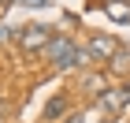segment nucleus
I'll use <instances>...</instances> for the list:
<instances>
[{"label":"nucleus","mask_w":130,"mask_h":123,"mask_svg":"<svg viewBox=\"0 0 130 123\" xmlns=\"http://www.w3.org/2000/svg\"><path fill=\"white\" fill-rule=\"evenodd\" d=\"M0 4H19V0H0Z\"/></svg>","instance_id":"nucleus-12"},{"label":"nucleus","mask_w":130,"mask_h":123,"mask_svg":"<svg viewBox=\"0 0 130 123\" xmlns=\"http://www.w3.org/2000/svg\"><path fill=\"white\" fill-rule=\"evenodd\" d=\"M86 49L93 52V60H111V56L119 52V45H115V37H108V34H97V37H89Z\"/></svg>","instance_id":"nucleus-4"},{"label":"nucleus","mask_w":130,"mask_h":123,"mask_svg":"<svg viewBox=\"0 0 130 123\" xmlns=\"http://www.w3.org/2000/svg\"><path fill=\"white\" fill-rule=\"evenodd\" d=\"M104 11H108L115 22H123V26L130 22V0H108V4H104Z\"/></svg>","instance_id":"nucleus-6"},{"label":"nucleus","mask_w":130,"mask_h":123,"mask_svg":"<svg viewBox=\"0 0 130 123\" xmlns=\"http://www.w3.org/2000/svg\"><path fill=\"white\" fill-rule=\"evenodd\" d=\"M126 101H130L126 90H108V93H100V112H119Z\"/></svg>","instance_id":"nucleus-5"},{"label":"nucleus","mask_w":130,"mask_h":123,"mask_svg":"<svg viewBox=\"0 0 130 123\" xmlns=\"http://www.w3.org/2000/svg\"><path fill=\"white\" fill-rule=\"evenodd\" d=\"M82 86H86L89 93H108V75H86Z\"/></svg>","instance_id":"nucleus-9"},{"label":"nucleus","mask_w":130,"mask_h":123,"mask_svg":"<svg viewBox=\"0 0 130 123\" xmlns=\"http://www.w3.org/2000/svg\"><path fill=\"white\" fill-rule=\"evenodd\" d=\"M67 123H82V116H78V112H74V116H71V119H67Z\"/></svg>","instance_id":"nucleus-11"},{"label":"nucleus","mask_w":130,"mask_h":123,"mask_svg":"<svg viewBox=\"0 0 130 123\" xmlns=\"http://www.w3.org/2000/svg\"><path fill=\"white\" fill-rule=\"evenodd\" d=\"M108 71L111 75H130V49H119L115 56L108 60Z\"/></svg>","instance_id":"nucleus-8"},{"label":"nucleus","mask_w":130,"mask_h":123,"mask_svg":"<svg viewBox=\"0 0 130 123\" xmlns=\"http://www.w3.org/2000/svg\"><path fill=\"white\" fill-rule=\"evenodd\" d=\"M52 41V34H48V26H22V37H19V45L26 52H45V45Z\"/></svg>","instance_id":"nucleus-1"},{"label":"nucleus","mask_w":130,"mask_h":123,"mask_svg":"<svg viewBox=\"0 0 130 123\" xmlns=\"http://www.w3.org/2000/svg\"><path fill=\"white\" fill-rule=\"evenodd\" d=\"M93 63H97V60H93V52L74 45V49H71L67 56L60 60V71H86V67H93Z\"/></svg>","instance_id":"nucleus-2"},{"label":"nucleus","mask_w":130,"mask_h":123,"mask_svg":"<svg viewBox=\"0 0 130 123\" xmlns=\"http://www.w3.org/2000/svg\"><path fill=\"white\" fill-rule=\"evenodd\" d=\"M126 93H130V86H126Z\"/></svg>","instance_id":"nucleus-13"},{"label":"nucleus","mask_w":130,"mask_h":123,"mask_svg":"<svg viewBox=\"0 0 130 123\" xmlns=\"http://www.w3.org/2000/svg\"><path fill=\"white\" fill-rule=\"evenodd\" d=\"M67 104H71V101H67V93H60V97H52V101L45 104V123H52V119H60V116L67 112Z\"/></svg>","instance_id":"nucleus-7"},{"label":"nucleus","mask_w":130,"mask_h":123,"mask_svg":"<svg viewBox=\"0 0 130 123\" xmlns=\"http://www.w3.org/2000/svg\"><path fill=\"white\" fill-rule=\"evenodd\" d=\"M71 49H74V37H67V34H52V41L45 45V60H52L56 67H60V60L67 56Z\"/></svg>","instance_id":"nucleus-3"},{"label":"nucleus","mask_w":130,"mask_h":123,"mask_svg":"<svg viewBox=\"0 0 130 123\" xmlns=\"http://www.w3.org/2000/svg\"><path fill=\"white\" fill-rule=\"evenodd\" d=\"M19 8H48V0H19Z\"/></svg>","instance_id":"nucleus-10"}]
</instances>
